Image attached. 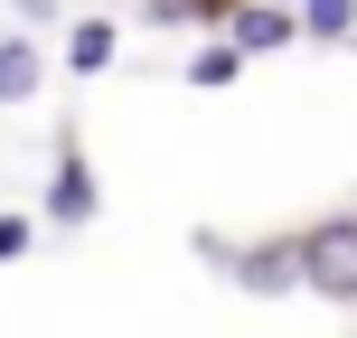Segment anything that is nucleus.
Returning a JSON list of instances; mask_svg holds the SVG:
<instances>
[{
    "instance_id": "obj_1",
    "label": "nucleus",
    "mask_w": 357,
    "mask_h": 338,
    "mask_svg": "<svg viewBox=\"0 0 357 338\" xmlns=\"http://www.w3.org/2000/svg\"><path fill=\"white\" fill-rule=\"evenodd\" d=\"M301 282L320 291V301H357V216L301 235Z\"/></svg>"
},
{
    "instance_id": "obj_2",
    "label": "nucleus",
    "mask_w": 357,
    "mask_h": 338,
    "mask_svg": "<svg viewBox=\"0 0 357 338\" xmlns=\"http://www.w3.org/2000/svg\"><path fill=\"white\" fill-rule=\"evenodd\" d=\"M235 282L245 291H291L301 282V245H254L245 263H235Z\"/></svg>"
},
{
    "instance_id": "obj_3",
    "label": "nucleus",
    "mask_w": 357,
    "mask_h": 338,
    "mask_svg": "<svg viewBox=\"0 0 357 338\" xmlns=\"http://www.w3.org/2000/svg\"><path fill=\"white\" fill-rule=\"evenodd\" d=\"M226 29H235V47H291V38H301V19H291V10H273V0H264V10H235Z\"/></svg>"
},
{
    "instance_id": "obj_4",
    "label": "nucleus",
    "mask_w": 357,
    "mask_h": 338,
    "mask_svg": "<svg viewBox=\"0 0 357 338\" xmlns=\"http://www.w3.org/2000/svg\"><path fill=\"white\" fill-rule=\"evenodd\" d=\"M29 94H38V47L0 38V104H29Z\"/></svg>"
},
{
    "instance_id": "obj_5",
    "label": "nucleus",
    "mask_w": 357,
    "mask_h": 338,
    "mask_svg": "<svg viewBox=\"0 0 357 338\" xmlns=\"http://www.w3.org/2000/svg\"><path fill=\"white\" fill-rule=\"evenodd\" d=\"M301 29L310 38H348L357 29V0H301Z\"/></svg>"
},
{
    "instance_id": "obj_6",
    "label": "nucleus",
    "mask_w": 357,
    "mask_h": 338,
    "mask_svg": "<svg viewBox=\"0 0 357 338\" xmlns=\"http://www.w3.org/2000/svg\"><path fill=\"white\" fill-rule=\"evenodd\" d=\"M56 216H66V226H85V216H94V178H85V169L56 178Z\"/></svg>"
},
{
    "instance_id": "obj_7",
    "label": "nucleus",
    "mask_w": 357,
    "mask_h": 338,
    "mask_svg": "<svg viewBox=\"0 0 357 338\" xmlns=\"http://www.w3.org/2000/svg\"><path fill=\"white\" fill-rule=\"evenodd\" d=\"M66 56H75V66L94 75V66H104V56H113V29H104V19H85V29L66 38Z\"/></svg>"
},
{
    "instance_id": "obj_8",
    "label": "nucleus",
    "mask_w": 357,
    "mask_h": 338,
    "mask_svg": "<svg viewBox=\"0 0 357 338\" xmlns=\"http://www.w3.org/2000/svg\"><path fill=\"white\" fill-rule=\"evenodd\" d=\"M235 56H245L235 38H226V47H197V56H188V75H197V85H226V75H235Z\"/></svg>"
},
{
    "instance_id": "obj_9",
    "label": "nucleus",
    "mask_w": 357,
    "mask_h": 338,
    "mask_svg": "<svg viewBox=\"0 0 357 338\" xmlns=\"http://www.w3.org/2000/svg\"><path fill=\"white\" fill-rule=\"evenodd\" d=\"M29 254V216H0V263H19Z\"/></svg>"
}]
</instances>
